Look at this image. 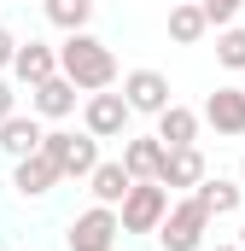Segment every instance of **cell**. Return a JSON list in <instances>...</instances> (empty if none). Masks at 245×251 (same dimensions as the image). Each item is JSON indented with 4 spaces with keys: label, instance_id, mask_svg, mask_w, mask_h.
Instances as JSON below:
<instances>
[{
    "label": "cell",
    "instance_id": "cell-1",
    "mask_svg": "<svg viewBox=\"0 0 245 251\" xmlns=\"http://www.w3.org/2000/svg\"><path fill=\"white\" fill-rule=\"evenodd\" d=\"M59 76L76 82V94H99V88H111L117 82V53L99 41V35H88V29H70L59 47Z\"/></svg>",
    "mask_w": 245,
    "mask_h": 251
},
{
    "label": "cell",
    "instance_id": "cell-2",
    "mask_svg": "<svg viewBox=\"0 0 245 251\" xmlns=\"http://www.w3.org/2000/svg\"><path fill=\"white\" fill-rule=\"evenodd\" d=\"M204 234H210V210H204L193 193L170 199V210H164V222H158V246L164 251H198Z\"/></svg>",
    "mask_w": 245,
    "mask_h": 251
},
{
    "label": "cell",
    "instance_id": "cell-3",
    "mask_svg": "<svg viewBox=\"0 0 245 251\" xmlns=\"http://www.w3.org/2000/svg\"><path fill=\"white\" fill-rule=\"evenodd\" d=\"M41 158H53V170L59 176H76V181H88V170L99 164V140L82 128H47L41 134Z\"/></svg>",
    "mask_w": 245,
    "mask_h": 251
},
{
    "label": "cell",
    "instance_id": "cell-4",
    "mask_svg": "<svg viewBox=\"0 0 245 251\" xmlns=\"http://www.w3.org/2000/svg\"><path fill=\"white\" fill-rule=\"evenodd\" d=\"M164 210H170V187L134 181V187L122 193V204H117V222H122V234H158Z\"/></svg>",
    "mask_w": 245,
    "mask_h": 251
},
{
    "label": "cell",
    "instance_id": "cell-5",
    "mask_svg": "<svg viewBox=\"0 0 245 251\" xmlns=\"http://www.w3.org/2000/svg\"><path fill=\"white\" fill-rule=\"evenodd\" d=\"M117 234H122L117 210H111V204H88V210L70 222L64 246H70V251H117Z\"/></svg>",
    "mask_w": 245,
    "mask_h": 251
},
{
    "label": "cell",
    "instance_id": "cell-6",
    "mask_svg": "<svg viewBox=\"0 0 245 251\" xmlns=\"http://www.w3.org/2000/svg\"><path fill=\"white\" fill-rule=\"evenodd\" d=\"M128 105H122V94L111 88H99V94H88V105H82V128L94 134V140H122L128 134Z\"/></svg>",
    "mask_w": 245,
    "mask_h": 251
},
{
    "label": "cell",
    "instance_id": "cell-7",
    "mask_svg": "<svg viewBox=\"0 0 245 251\" xmlns=\"http://www.w3.org/2000/svg\"><path fill=\"white\" fill-rule=\"evenodd\" d=\"M204 176H210V170H204V152H198V146H164L158 187H170V193H193Z\"/></svg>",
    "mask_w": 245,
    "mask_h": 251
},
{
    "label": "cell",
    "instance_id": "cell-8",
    "mask_svg": "<svg viewBox=\"0 0 245 251\" xmlns=\"http://www.w3.org/2000/svg\"><path fill=\"white\" fill-rule=\"evenodd\" d=\"M122 105L140 111V117H158L170 105V76L164 70H128L122 76Z\"/></svg>",
    "mask_w": 245,
    "mask_h": 251
},
{
    "label": "cell",
    "instance_id": "cell-9",
    "mask_svg": "<svg viewBox=\"0 0 245 251\" xmlns=\"http://www.w3.org/2000/svg\"><path fill=\"white\" fill-rule=\"evenodd\" d=\"M198 123H210L216 134H228V140H240V134H245V88H216V94L204 100V111H198Z\"/></svg>",
    "mask_w": 245,
    "mask_h": 251
},
{
    "label": "cell",
    "instance_id": "cell-10",
    "mask_svg": "<svg viewBox=\"0 0 245 251\" xmlns=\"http://www.w3.org/2000/svg\"><path fill=\"white\" fill-rule=\"evenodd\" d=\"M12 76H18L24 88L59 76V47H47V41H18V53H12Z\"/></svg>",
    "mask_w": 245,
    "mask_h": 251
},
{
    "label": "cell",
    "instance_id": "cell-11",
    "mask_svg": "<svg viewBox=\"0 0 245 251\" xmlns=\"http://www.w3.org/2000/svg\"><path fill=\"white\" fill-rule=\"evenodd\" d=\"M29 111H35V117H53V123L70 117V111H76V82H70V76L35 82V88H29Z\"/></svg>",
    "mask_w": 245,
    "mask_h": 251
},
{
    "label": "cell",
    "instance_id": "cell-12",
    "mask_svg": "<svg viewBox=\"0 0 245 251\" xmlns=\"http://www.w3.org/2000/svg\"><path fill=\"white\" fill-rule=\"evenodd\" d=\"M64 176L53 170V158H41V152H29V158H12V187L24 193V199H41V193H53Z\"/></svg>",
    "mask_w": 245,
    "mask_h": 251
},
{
    "label": "cell",
    "instance_id": "cell-13",
    "mask_svg": "<svg viewBox=\"0 0 245 251\" xmlns=\"http://www.w3.org/2000/svg\"><path fill=\"white\" fill-rule=\"evenodd\" d=\"M41 134H47V128H41L35 111H29V117L12 111V117L0 123V152H6V158H29V152H41Z\"/></svg>",
    "mask_w": 245,
    "mask_h": 251
},
{
    "label": "cell",
    "instance_id": "cell-14",
    "mask_svg": "<svg viewBox=\"0 0 245 251\" xmlns=\"http://www.w3.org/2000/svg\"><path fill=\"white\" fill-rule=\"evenodd\" d=\"M158 164H164V140H158V134L122 140V170H128V181H158Z\"/></svg>",
    "mask_w": 245,
    "mask_h": 251
},
{
    "label": "cell",
    "instance_id": "cell-15",
    "mask_svg": "<svg viewBox=\"0 0 245 251\" xmlns=\"http://www.w3.org/2000/svg\"><path fill=\"white\" fill-rule=\"evenodd\" d=\"M128 187H134V181H128L122 158H99V164L88 170V193H94V204H111V210H117Z\"/></svg>",
    "mask_w": 245,
    "mask_h": 251
},
{
    "label": "cell",
    "instance_id": "cell-16",
    "mask_svg": "<svg viewBox=\"0 0 245 251\" xmlns=\"http://www.w3.org/2000/svg\"><path fill=\"white\" fill-rule=\"evenodd\" d=\"M193 199L210 210V222L216 216H240V204H245V187L240 181H222V176H204L198 187H193Z\"/></svg>",
    "mask_w": 245,
    "mask_h": 251
},
{
    "label": "cell",
    "instance_id": "cell-17",
    "mask_svg": "<svg viewBox=\"0 0 245 251\" xmlns=\"http://www.w3.org/2000/svg\"><path fill=\"white\" fill-rule=\"evenodd\" d=\"M158 140L164 146H198V111H187V105H164L158 111Z\"/></svg>",
    "mask_w": 245,
    "mask_h": 251
},
{
    "label": "cell",
    "instance_id": "cell-18",
    "mask_svg": "<svg viewBox=\"0 0 245 251\" xmlns=\"http://www.w3.org/2000/svg\"><path fill=\"white\" fill-rule=\"evenodd\" d=\"M204 6L198 0H181V6H170V41H181V47H193V41H204Z\"/></svg>",
    "mask_w": 245,
    "mask_h": 251
},
{
    "label": "cell",
    "instance_id": "cell-19",
    "mask_svg": "<svg viewBox=\"0 0 245 251\" xmlns=\"http://www.w3.org/2000/svg\"><path fill=\"white\" fill-rule=\"evenodd\" d=\"M41 12H47V24L53 29H88V18H94V0H41Z\"/></svg>",
    "mask_w": 245,
    "mask_h": 251
},
{
    "label": "cell",
    "instance_id": "cell-20",
    "mask_svg": "<svg viewBox=\"0 0 245 251\" xmlns=\"http://www.w3.org/2000/svg\"><path fill=\"white\" fill-rule=\"evenodd\" d=\"M216 64H222V70H245V29L240 24L216 29Z\"/></svg>",
    "mask_w": 245,
    "mask_h": 251
},
{
    "label": "cell",
    "instance_id": "cell-21",
    "mask_svg": "<svg viewBox=\"0 0 245 251\" xmlns=\"http://www.w3.org/2000/svg\"><path fill=\"white\" fill-rule=\"evenodd\" d=\"M198 6H204V24H210V29H228L245 12V0H198Z\"/></svg>",
    "mask_w": 245,
    "mask_h": 251
},
{
    "label": "cell",
    "instance_id": "cell-22",
    "mask_svg": "<svg viewBox=\"0 0 245 251\" xmlns=\"http://www.w3.org/2000/svg\"><path fill=\"white\" fill-rule=\"evenodd\" d=\"M12 53H18V35L0 24V70H12Z\"/></svg>",
    "mask_w": 245,
    "mask_h": 251
},
{
    "label": "cell",
    "instance_id": "cell-23",
    "mask_svg": "<svg viewBox=\"0 0 245 251\" xmlns=\"http://www.w3.org/2000/svg\"><path fill=\"white\" fill-rule=\"evenodd\" d=\"M12 111H18V94H12V82H6V76H0V123H6V117H12Z\"/></svg>",
    "mask_w": 245,
    "mask_h": 251
},
{
    "label": "cell",
    "instance_id": "cell-24",
    "mask_svg": "<svg viewBox=\"0 0 245 251\" xmlns=\"http://www.w3.org/2000/svg\"><path fill=\"white\" fill-rule=\"evenodd\" d=\"M240 251H245V216H240Z\"/></svg>",
    "mask_w": 245,
    "mask_h": 251
},
{
    "label": "cell",
    "instance_id": "cell-25",
    "mask_svg": "<svg viewBox=\"0 0 245 251\" xmlns=\"http://www.w3.org/2000/svg\"><path fill=\"white\" fill-rule=\"evenodd\" d=\"M216 251H240V246H216Z\"/></svg>",
    "mask_w": 245,
    "mask_h": 251
},
{
    "label": "cell",
    "instance_id": "cell-26",
    "mask_svg": "<svg viewBox=\"0 0 245 251\" xmlns=\"http://www.w3.org/2000/svg\"><path fill=\"white\" fill-rule=\"evenodd\" d=\"M240 187H245V164H240Z\"/></svg>",
    "mask_w": 245,
    "mask_h": 251
}]
</instances>
